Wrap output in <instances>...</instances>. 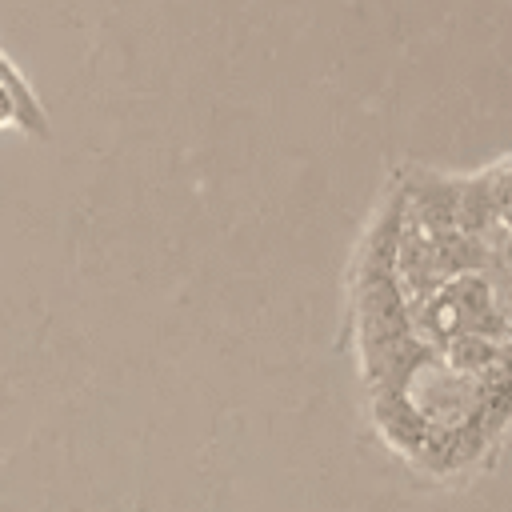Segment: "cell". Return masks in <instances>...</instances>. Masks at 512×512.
Listing matches in <instances>:
<instances>
[{
  "label": "cell",
  "instance_id": "6da1fadb",
  "mask_svg": "<svg viewBox=\"0 0 512 512\" xmlns=\"http://www.w3.org/2000/svg\"><path fill=\"white\" fill-rule=\"evenodd\" d=\"M0 128H20L24 136H48V112L16 72V64L0 52Z\"/></svg>",
  "mask_w": 512,
  "mask_h": 512
}]
</instances>
